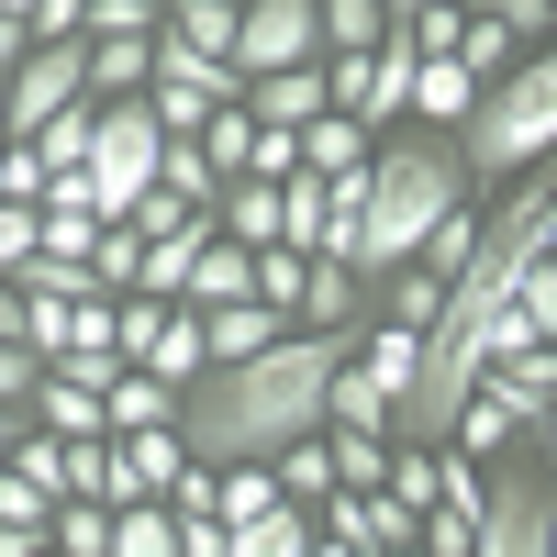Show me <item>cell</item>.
<instances>
[{"label":"cell","mask_w":557,"mask_h":557,"mask_svg":"<svg viewBox=\"0 0 557 557\" xmlns=\"http://www.w3.org/2000/svg\"><path fill=\"white\" fill-rule=\"evenodd\" d=\"M391 557H424V546H391Z\"/></svg>","instance_id":"d590c367"},{"label":"cell","mask_w":557,"mask_h":557,"mask_svg":"<svg viewBox=\"0 0 557 557\" xmlns=\"http://www.w3.org/2000/svg\"><path fill=\"white\" fill-rule=\"evenodd\" d=\"M323 469H335V491H380V480H391V435H346V424H323Z\"/></svg>","instance_id":"e0dca14e"},{"label":"cell","mask_w":557,"mask_h":557,"mask_svg":"<svg viewBox=\"0 0 557 557\" xmlns=\"http://www.w3.org/2000/svg\"><path fill=\"white\" fill-rule=\"evenodd\" d=\"M513 57H524V45H513V34H502V23H480V12H469V23H457V67H469L480 89H491V78H513Z\"/></svg>","instance_id":"44dd1931"},{"label":"cell","mask_w":557,"mask_h":557,"mask_svg":"<svg viewBox=\"0 0 557 557\" xmlns=\"http://www.w3.org/2000/svg\"><path fill=\"white\" fill-rule=\"evenodd\" d=\"M301 546H312V513H301V502H278V513L235 524V557H301Z\"/></svg>","instance_id":"ffe728a7"},{"label":"cell","mask_w":557,"mask_h":557,"mask_svg":"<svg viewBox=\"0 0 557 557\" xmlns=\"http://www.w3.org/2000/svg\"><path fill=\"white\" fill-rule=\"evenodd\" d=\"M45 557H57V546H45Z\"/></svg>","instance_id":"8d00e7d4"},{"label":"cell","mask_w":557,"mask_h":557,"mask_svg":"<svg viewBox=\"0 0 557 557\" xmlns=\"http://www.w3.org/2000/svg\"><path fill=\"white\" fill-rule=\"evenodd\" d=\"M34 380H45V357L23 335H0V401H34Z\"/></svg>","instance_id":"f1b7e54d"},{"label":"cell","mask_w":557,"mask_h":557,"mask_svg":"<svg viewBox=\"0 0 557 557\" xmlns=\"http://www.w3.org/2000/svg\"><path fill=\"white\" fill-rule=\"evenodd\" d=\"M278 67H323L312 0H235V78H278Z\"/></svg>","instance_id":"277c9868"},{"label":"cell","mask_w":557,"mask_h":557,"mask_svg":"<svg viewBox=\"0 0 557 557\" xmlns=\"http://www.w3.org/2000/svg\"><path fill=\"white\" fill-rule=\"evenodd\" d=\"M290 323H301V335H357V323H368V278H357L346 257H312V268H301V312H290Z\"/></svg>","instance_id":"52a82bcc"},{"label":"cell","mask_w":557,"mask_h":557,"mask_svg":"<svg viewBox=\"0 0 557 557\" xmlns=\"http://www.w3.org/2000/svg\"><path fill=\"white\" fill-rule=\"evenodd\" d=\"M480 23H502V34H513V45H546V0H480Z\"/></svg>","instance_id":"83f0119b"},{"label":"cell","mask_w":557,"mask_h":557,"mask_svg":"<svg viewBox=\"0 0 557 557\" xmlns=\"http://www.w3.org/2000/svg\"><path fill=\"white\" fill-rule=\"evenodd\" d=\"M0 335H23V290H12V278H0Z\"/></svg>","instance_id":"d6a6232c"},{"label":"cell","mask_w":557,"mask_h":557,"mask_svg":"<svg viewBox=\"0 0 557 557\" xmlns=\"http://www.w3.org/2000/svg\"><path fill=\"white\" fill-rule=\"evenodd\" d=\"M23 12H34V0H0V23H23Z\"/></svg>","instance_id":"e575fe53"},{"label":"cell","mask_w":557,"mask_h":557,"mask_svg":"<svg viewBox=\"0 0 557 557\" xmlns=\"http://www.w3.org/2000/svg\"><path fill=\"white\" fill-rule=\"evenodd\" d=\"M246 123H268V134H301L312 112H335L323 101V67H278V78H246V101H235Z\"/></svg>","instance_id":"ba28073f"},{"label":"cell","mask_w":557,"mask_h":557,"mask_svg":"<svg viewBox=\"0 0 557 557\" xmlns=\"http://www.w3.org/2000/svg\"><path fill=\"white\" fill-rule=\"evenodd\" d=\"M168 524H178V513H168ZM178 557H235V535H223V524L201 513V524H178Z\"/></svg>","instance_id":"4dcf8cb0"},{"label":"cell","mask_w":557,"mask_h":557,"mask_svg":"<svg viewBox=\"0 0 557 557\" xmlns=\"http://www.w3.org/2000/svg\"><path fill=\"white\" fill-rule=\"evenodd\" d=\"M190 469V446H178V424H146V435H112V513L123 502H168V480Z\"/></svg>","instance_id":"5b68a950"},{"label":"cell","mask_w":557,"mask_h":557,"mask_svg":"<svg viewBox=\"0 0 557 557\" xmlns=\"http://www.w3.org/2000/svg\"><path fill=\"white\" fill-rule=\"evenodd\" d=\"M0 201H45V157L34 146H0Z\"/></svg>","instance_id":"f546056e"},{"label":"cell","mask_w":557,"mask_h":557,"mask_svg":"<svg viewBox=\"0 0 557 557\" xmlns=\"http://www.w3.org/2000/svg\"><path fill=\"white\" fill-rule=\"evenodd\" d=\"M112 34H157V0H89V45Z\"/></svg>","instance_id":"d4e9b609"},{"label":"cell","mask_w":557,"mask_h":557,"mask_svg":"<svg viewBox=\"0 0 557 557\" xmlns=\"http://www.w3.org/2000/svg\"><path fill=\"white\" fill-rule=\"evenodd\" d=\"M323 424H346V435H391V380H368V368L346 357L335 380H323Z\"/></svg>","instance_id":"8fae6325"},{"label":"cell","mask_w":557,"mask_h":557,"mask_svg":"<svg viewBox=\"0 0 557 557\" xmlns=\"http://www.w3.org/2000/svg\"><path fill=\"white\" fill-rule=\"evenodd\" d=\"M469 101H480V78L457 67V57H424V67H412V101H401V123L457 134V123H469Z\"/></svg>","instance_id":"9c48e42d"},{"label":"cell","mask_w":557,"mask_h":557,"mask_svg":"<svg viewBox=\"0 0 557 557\" xmlns=\"http://www.w3.org/2000/svg\"><path fill=\"white\" fill-rule=\"evenodd\" d=\"M546 146H557V57L524 45L513 78H491L457 123V168H469V190H513L524 168H546Z\"/></svg>","instance_id":"3957f363"},{"label":"cell","mask_w":557,"mask_h":557,"mask_svg":"<svg viewBox=\"0 0 557 557\" xmlns=\"http://www.w3.org/2000/svg\"><path fill=\"white\" fill-rule=\"evenodd\" d=\"M146 424H178V391L146 380V368H112V391H101V435H146Z\"/></svg>","instance_id":"30bf717a"},{"label":"cell","mask_w":557,"mask_h":557,"mask_svg":"<svg viewBox=\"0 0 557 557\" xmlns=\"http://www.w3.org/2000/svg\"><path fill=\"white\" fill-rule=\"evenodd\" d=\"M357 335H278L246 368H201V380L178 391V446H190L201 469H257V457L323 435V380L357 357Z\"/></svg>","instance_id":"6da1fadb"},{"label":"cell","mask_w":557,"mask_h":557,"mask_svg":"<svg viewBox=\"0 0 557 557\" xmlns=\"http://www.w3.org/2000/svg\"><path fill=\"white\" fill-rule=\"evenodd\" d=\"M0 524H23V535H45V524H57V502H45L34 480H12V469H0Z\"/></svg>","instance_id":"484cf974"},{"label":"cell","mask_w":557,"mask_h":557,"mask_svg":"<svg viewBox=\"0 0 557 557\" xmlns=\"http://www.w3.org/2000/svg\"><path fill=\"white\" fill-rule=\"evenodd\" d=\"M480 212H491V201H457V212L435 223V235L412 246V278H435V290H446V278H457V268L480 257Z\"/></svg>","instance_id":"7c38bea8"},{"label":"cell","mask_w":557,"mask_h":557,"mask_svg":"<svg viewBox=\"0 0 557 557\" xmlns=\"http://www.w3.org/2000/svg\"><path fill=\"white\" fill-rule=\"evenodd\" d=\"M34 268V201H0V278Z\"/></svg>","instance_id":"4316f807"},{"label":"cell","mask_w":557,"mask_h":557,"mask_svg":"<svg viewBox=\"0 0 557 557\" xmlns=\"http://www.w3.org/2000/svg\"><path fill=\"white\" fill-rule=\"evenodd\" d=\"M0 557H45V535H23V524H0Z\"/></svg>","instance_id":"1f68e13d"},{"label":"cell","mask_w":557,"mask_h":557,"mask_svg":"<svg viewBox=\"0 0 557 557\" xmlns=\"http://www.w3.org/2000/svg\"><path fill=\"white\" fill-rule=\"evenodd\" d=\"M34 157H45V178H67V168H89V101H67L57 123L34 134Z\"/></svg>","instance_id":"cb8c5ba5"},{"label":"cell","mask_w":557,"mask_h":557,"mask_svg":"<svg viewBox=\"0 0 557 557\" xmlns=\"http://www.w3.org/2000/svg\"><path fill=\"white\" fill-rule=\"evenodd\" d=\"M157 34H168V45H190V57H235V0H168Z\"/></svg>","instance_id":"5bb4252c"},{"label":"cell","mask_w":557,"mask_h":557,"mask_svg":"<svg viewBox=\"0 0 557 557\" xmlns=\"http://www.w3.org/2000/svg\"><path fill=\"white\" fill-rule=\"evenodd\" d=\"M146 380H168V391H190V380H201V312H178V301H168L157 346H146Z\"/></svg>","instance_id":"2e32d148"},{"label":"cell","mask_w":557,"mask_h":557,"mask_svg":"<svg viewBox=\"0 0 557 557\" xmlns=\"http://www.w3.org/2000/svg\"><path fill=\"white\" fill-rule=\"evenodd\" d=\"M346 168H368V123L312 112V123H301V178H346Z\"/></svg>","instance_id":"4fadbf2b"},{"label":"cell","mask_w":557,"mask_h":557,"mask_svg":"<svg viewBox=\"0 0 557 557\" xmlns=\"http://www.w3.org/2000/svg\"><path fill=\"white\" fill-rule=\"evenodd\" d=\"M212 301H246V246H201V268L190 278H178V312H212Z\"/></svg>","instance_id":"ac0fdd59"},{"label":"cell","mask_w":557,"mask_h":557,"mask_svg":"<svg viewBox=\"0 0 557 557\" xmlns=\"http://www.w3.org/2000/svg\"><path fill=\"white\" fill-rule=\"evenodd\" d=\"M157 201H178V212H212V201H223V168H212L201 146H157Z\"/></svg>","instance_id":"9a60e30c"},{"label":"cell","mask_w":557,"mask_h":557,"mask_svg":"<svg viewBox=\"0 0 557 557\" xmlns=\"http://www.w3.org/2000/svg\"><path fill=\"white\" fill-rule=\"evenodd\" d=\"M101 557H178V524H168V502H123Z\"/></svg>","instance_id":"d6986e66"},{"label":"cell","mask_w":557,"mask_h":557,"mask_svg":"<svg viewBox=\"0 0 557 557\" xmlns=\"http://www.w3.org/2000/svg\"><path fill=\"white\" fill-rule=\"evenodd\" d=\"M278 335H301V323L268 312V301H212V312H201V368H246V357H268Z\"/></svg>","instance_id":"8992f818"},{"label":"cell","mask_w":557,"mask_h":557,"mask_svg":"<svg viewBox=\"0 0 557 557\" xmlns=\"http://www.w3.org/2000/svg\"><path fill=\"white\" fill-rule=\"evenodd\" d=\"M45 546H57V557H101V546H112V502H57Z\"/></svg>","instance_id":"7402d4cb"},{"label":"cell","mask_w":557,"mask_h":557,"mask_svg":"<svg viewBox=\"0 0 557 557\" xmlns=\"http://www.w3.org/2000/svg\"><path fill=\"white\" fill-rule=\"evenodd\" d=\"M301 557H368V546H335V535H312V546H301Z\"/></svg>","instance_id":"836d02e7"},{"label":"cell","mask_w":557,"mask_h":557,"mask_svg":"<svg viewBox=\"0 0 557 557\" xmlns=\"http://www.w3.org/2000/svg\"><path fill=\"white\" fill-rule=\"evenodd\" d=\"M457 201H480L469 190V168H457V134H424V123H391L380 146H368V201H357V278L380 290V278L412 268V246L435 235V223Z\"/></svg>","instance_id":"7a4b0ae2"},{"label":"cell","mask_w":557,"mask_h":557,"mask_svg":"<svg viewBox=\"0 0 557 557\" xmlns=\"http://www.w3.org/2000/svg\"><path fill=\"white\" fill-rule=\"evenodd\" d=\"M134 268H146V246H134L123 223H101V246H89V290H101V301H123V290H134Z\"/></svg>","instance_id":"603a6c76"}]
</instances>
